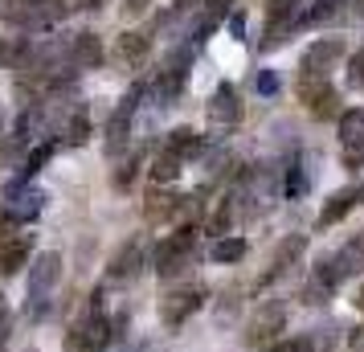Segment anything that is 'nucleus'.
Wrapping results in <instances>:
<instances>
[{
	"instance_id": "27",
	"label": "nucleus",
	"mask_w": 364,
	"mask_h": 352,
	"mask_svg": "<svg viewBox=\"0 0 364 352\" xmlns=\"http://www.w3.org/2000/svg\"><path fill=\"white\" fill-rule=\"evenodd\" d=\"M348 86L352 90H364V46L348 58Z\"/></svg>"
},
{
	"instance_id": "2",
	"label": "nucleus",
	"mask_w": 364,
	"mask_h": 352,
	"mask_svg": "<svg viewBox=\"0 0 364 352\" xmlns=\"http://www.w3.org/2000/svg\"><path fill=\"white\" fill-rule=\"evenodd\" d=\"M58 17H66L62 0H0V21L13 29H25V33H41Z\"/></svg>"
},
{
	"instance_id": "6",
	"label": "nucleus",
	"mask_w": 364,
	"mask_h": 352,
	"mask_svg": "<svg viewBox=\"0 0 364 352\" xmlns=\"http://www.w3.org/2000/svg\"><path fill=\"white\" fill-rule=\"evenodd\" d=\"M307 17V4L303 0H266L262 9V46H279L282 37L299 29Z\"/></svg>"
},
{
	"instance_id": "9",
	"label": "nucleus",
	"mask_w": 364,
	"mask_h": 352,
	"mask_svg": "<svg viewBox=\"0 0 364 352\" xmlns=\"http://www.w3.org/2000/svg\"><path fill=\"white\" fill-rule=\"evenodd\" d=\"M242 115H246V102H242V95H237V86L217 82L213 95H209V102H205L209 127H213V132H233V127L242 123Z\"/></svg>"
},
{
	"instance_id": "11",
	"label": "nucleus",
	"mask_w": 364,
	"mask_h": 352,
	"mask_svg": "<svg viewBox=\"0 0 364 352\" xmlns=\"http://www.w3.org/2000/svg\"><path fill=\"white\" fill-rule=\"evenodd\" d=\"M295 95L307 102V111L315 119H340V95L331 90L328 78H295Z\"/></svg>"
},
{
	"instance_id": "14",
	"label": "nucleus",
	"mask_w": 364,
	"mask_h": 352,
	"mask_svg": "<svg viewBox=\"0 0 364 352\" xmlns=\"http://www.w3.org/2000/svg\"><path fill=\"white\" fill-rule=\"evenodd\" d=\"M303 250H307V238L295 234V238H282L279 246H274V254H270V267H266V274L258 279V291H266L270 283H279L287 270L295 267L299 258H303Z\"/></svg>"
},
{
	"instance_id": "12",
	"label": "nucleus",
	"mask_w": 364,
	"mask_h": 352,
	"mask_svg": "<svg viewBox=\"0 0 364 352\" xmlns=\"http://www.w3.org/2000/svg\"><path fill=\"white\" fill-rule=\"evenodd\" d=\"M188 209H197L193 197H181V193H172L168 185H156L148 193V201H144V218H148V225H164L176 213H188Z\"/></svg>"
},
{
	"instance_id": "29",
	"label": "nucleus",
	"mask_w": 364,
	"mask_h": 352,
	"mask_svg": "<svg viewBox=\"0 0 364 352\" xmlns=\"http://www.w3.org/2000/svg\"><path fill=\"white\" fill-rule=\"evenodd\" d=\"M233 4H237V0H205V17H213L217 25H221V21L233 13Z\"/></svg>"
},
{
	"instance_id": "16",
	"label": "nucleus",
	"mask_w": 364,
	"mask_h": 352,
	"mask_svg": "<svg viewBox=\"0 0 364 352\" xmlns=\"http://www.w3.org/2000/svg\"><path fill=\"white\" fill-rule=\"evenodd\" d=\"M144 267V242L132 238V242H123L115 254H111V262H107V279L111 283H132L135 274Z\"/></svg>"
},
{
	"instance_id": "13",
	"label": "nucleus",
	"mask_w": 364,
	"mask_h": 352,
	"mask_svg": "<svg viewBox=\"0 0 364 352\" xmlns=\"http://www.w3.org/2000/svg\"><path fill=\"white\" fill-rule=\"evenodd\" d=\"M340 123V144H344V164L364 168V107H352L336 119Z\"/></svg>"
},
{
	"instance_id": "20",
	"label": "nucleus",
	"mask_w": 364,
	"mask_h": 352,
	"mask_svg": "<svg viewBox=\"0 0 364 352\" xmlns=\"http://www.w3.org/2000/svg\"><path fill=\"white\" fill-rule=\"evenodd\" d=\"M151 53V37L144 33V29H127V33H119L115 41V58L123 62V66H139L144 58Z\"/></svg>"
},
{
	"instance_id": "30",
	"label": "nucleus",
	"mask_w": 364,
	"mask_h": 352,
	"mask_svg": "<svg viewBox=\"0 0 364 352\" xmlns=\"http://www.w3.org/2000/svg\"><path fill=\"white\" fill-rule=\"evenodd\" d=\"M254 90H258V95H279V78H274V70H258V74H254Z\"/></svg>"
},
{
	"instance_id": "21",
	"label": "nucleus",
	"mask_w": 364,
	"mask_h": 352,
	"mask_svg": "<svg viewBox=\"0 0 364 352\" xmlns=\"http://www.w3.org/2000/svg\"><path fill=\"white\" fill-rule=\"evenodd\" d=\"M164 151H172V156H181V160H193V156H200L205 151V135L193 132V127H172L164 139Z\"/></svg>"
},
{
	"instance_id": "8",
	"label": "nucleus",
	"mask_w": 364,
	"mask_h": 352,
	"mask_svg": "<svg viewBox=\"0 0 364 352\" xmlns=\"http://www.w3.org/2000/svg\"><path fill=\"white\" fill-rule=\"evenodd\" d=\"M205 295H209V291H205L200 283L172 287L164 299H160V319H164V328H184V324L205 307Z\"/></svg>"
},
{
	"instance_id": "22",
	"label": "nucleus",
	"mask_w": 364,
	"mask_h": 352,
	"mask_svg": "<svg viewBox=\"0 0 364 352\" xmlns=\"http://www.w3.org/2000/svg\"><path fill=\"white\" fill-rule=\"evenodd\" d=\"M181 168H184V160L181 156H172V151H156V160H151V181L156 185H172L176 176H181Z\"/></svg>"
},
{
	"instance_id": "3",
	"label": "nucleus",
	"mask_w": 364,
	"mask_h": 352,
	"mask_svg": "<svg viewBox=\"0 0 364 352\" xmlns=\"http://www.w3.org/2000/svg\"><path fill=\"white\" fill-rule=\"evenodd\" d=\"M46 209V193L33 185V181H9L4 193H0V221L4 225H29V221L41 218Z\"/></svg>"
},
{
	"instance_id": "7",
	"label": "nucleus",
	"mask_w": 364,
	"mask_h": 352,
	"mask_svg": "<svg viewBox=\"0 0 364 352\" xmlns=\"http://www.w3.org/2000/svg\"><path fill=\"white\" fill-rule=\"evenodd\" d=\"M282 332H287V303H262L254 319L246 324V348H270V344H279Z\"/></svg>"
},
{
	"instance_id": "37",
	"label": "nucleus",
	"mask_w": 364,
	"mask_h": 352,
	"mask_svg": "<svg viewBox=\"0 0 364 352\" xmlns=\"http://www.w3.org/2000/svg\"><path fill=\"white\" fill-rule=\"evenodd\" d=\"M25 352H37V348H25Z\"/></svg>"
},
{
	"instance_id": "17",
	"label": "nucleus",
	"mask_w": 364,
	"mask_h": 352,
	"mask_svg": "<svg viewBox=\"0 0 364 352\" xmlns=\"http://www.w3.org/2000/svg\"><path fill=\"white\" fill-rule=\"evenodd\" d=\"M66 46H70V66H74V70H99L102 58H107V53H102V41L90 33V29L74 33Z\"/></svg>"
},
{
	"instance_id": "31",
	"label": "nucleus",
	"mask_w": 364,
	"mask_h": 352,
	"mask_svg": "<svg viewBox=\"0 0 364 352\" xmlns=\"http://www.w3.org/2000/svg\"><path fill=\"white\" fill-rule=\"evenodd\" d=\"M9 328H13V316H9L4 295H0V352H4V344H9Z\"/></svg>"
},
{
	"instance_id": "24",
	"label": "nucleus",
	"mask_w": 364,
	"mask_h": 352,
	"mask_svg": "<svg viewBox=\"0 0 364 352\" xmlns=\"http://www.w3.org/2000/svg\"><path fill=\"white\" fill-rule=\"evenodd\" d=\"M62 135H66L70 148H82L86 139H90V115H86V107H74V115H70V123L62 127Z\"/></svg>"
},
{
	"instance_id": "5",
	"label": "nucleus",
	"mask_w": 364,
	"mask_h": 352,
	"mask_svg": "<svg viewBox=\"0 0 364 352\" xmlns=\"http://www.w3.org/2000/svg\"><path fill=\"white\" fill-rule=\"evenodd\" d=\"M197 254V230L193 225H181L176 234H168L160 246H156V274L160 279H176Z\"/></svg>"
},
{
	"instance_id": "15",
	"label": "nucleus",
	"mask_w": 364,
	"mask_h": 352,
	"mask_svg": "<svg viewBox=\"0 0 364 352\" xmlns=\"http://www.w3.org/2000/svg\"><path fill=\"white\" fill-rule=\"evenodd\" d=\"M29 254H33V234H9V230H0V279H9L21 267H29Z\"/></svg>"
},
{
	"instance_id": "36",
	"label": "nucleus",
	"mask_w": 364,
	"mask_h": 352,
	"mask_svg": "<svg viewBox=\"0 0 364 352\" xmlns=\"http://www.w3.org/2000/svg\"><path fill=\"white\" fill-rule=\"evenodd\" d=\"M356 193H360V205H364V185H356Z\"/></svg>"
},
{
	"instance_id": "34",
	"label": "nucleus",
	"mask_w": 364,
	"mask_h": 352,
	"mask_svg": "<svg viewBox=\"0 0 364 352\" xmlns=\"http://www.w3.org/2000/svg\"><path fill=\"white\" fill-rule=\"evenodd\" d=\"M352 303H356V311H364V287L356 291V299H352Z\"/></svg>"
},
{
	"instance_id": "1",
	"label": "nucleus",
	"mask_w": 364,
	"mask_h": 352,
	"mask_svg": "<svg viewBox=\"0 0 364 352\" xmlns=\"http://www.w3.org/2000/svg\"><path fill=\"white\" fill-rule=\"evenodd\" d=\"M58 283H62V254L41 250L33 262H29V283H25V316L33 319V324L50 316V303H53Z\"/></svg>"
},
{
	"instance_id": "18",
	"label": "nucleus",
	"mask_w": 364,
	"mask_h": 352,
	"mask_svg": "<svg viewBox=\"0 0 364 352\" xmlns=\"http://www.w3.org/2000/svg\"><path fill=\"white\" fill-rule=\"evenodd\" d=\"M356 205H360V193H356V188H340V193H331L328 205L319 209L315 225H319V230H331V225H336V221H344Z\"/></svg>"
},
{
	"instance_id": "33",
	"label": "nucleus",
	"mask_w": 364,
	"mask_h": 352,
	"mask_svg": "<svg viewBox=\"0 0 364 352\" xmlns=\"http://www.w3.org/2000/svg\"><path fill=\"white\" fill-rule=\"evenodd\" d=\"M230 29H233V37H242V33H246V21L233 17V21H230Z\"/></svg>"
},
{
	"instance_id": "26",
	"label": "nucleus",
	"mask_w": 364,
	"mask_h": 352,
	"mask_svg": "<svg viewBox=\"0 0 364 352\" xmlns=\"http://www.w3.org/2000/svg\"><path fill=\"white\" fill-rule=\"evenodd\" d=\"M139 160H144V156H139V151H132V156H127V160H123V164L115 168V176H111V185H115L119 193H127V188L135 185V176H139Z\"/></svg>"
},
{
	"instance_id": "23",
	"label": "nucleus",
	"mask_w": 364,
	"mask_h": 352,
	"mask_svg": "<svg viewBox=\"0 0 364 352\" xmlns=\"http://www.w3.org/2000/svg\"><path fill=\"white\" fill-rule=\"evenodd\" d=\"M209 258L213 262H242L246 258V238H217L213 246H209Z\"/></svg>"
},
{
	"instance_id": "25",
	"label": "nucleus",
	"mask_w": 364,
	"mask_h": 352,
	"mask_svg": "<svg viewBox=\"0 0 364 352\" xmlns=\"http://www.w3.org/2000/svg\"><path fill=\"white\" fill-rule=\"evenodd\" d=\"M307 185H311L307 164H303V156H295V160H291V168H287V181H282V188H287V197H303V193H307Z\"/></svg>"
},
{
	"instance_id": "4",
	"label": "nucleus",
	"mask_w": 364,
	"mask_h": 352,
	"mask_svg": "<svg viewBox=\"0 0 364 352\" xmlns=\"http://www.w3.org/2000/svg\"><path fill=\"white\" fill-rule=\"evenodd\" d=\"M139 99H144V82H135L132 90L119 99L115 111H111L107 132H102V148H107V156H123V151H127V139H132V119H135V111H139Z\"/></svg>"
},
{
	"instance_id": "19",
	"label": "nucleus",
	"mask_w": 364,
	"mask_h": 352,
	"mask_svg": "<svg viewBox=\"0 0 364 352\" xmlns=\"http://www.w3.org/2000/svg\"><path fill=\"white\" fill-rule=\"evenodd\" d=\"M33 37H0V66L25 74L29 62H33Z\"/></svg>"
},
{
	"instance_id": "10",
	"label": "nucleus",
	"mask_w": 364,
	"mask_h": 352,
	"mask_svg": "<svg viewBox=\"0 0 364 352\" xmlns=\"http://www.w3.org/2000/svg\"><path fill=\"white\" fill-rule=\"evenodd\" d=\"M348 53L344 37H319L311 41L303 58H299V78H328L331 70L340 66V58Z\"/></svg>"
},
{
	"instance_id": "32",
	"label": "nucleus",
	"mask_w": 364,
	"mask_h": 352,
	"mask_svg": "<svg viewBox=\"0 0 364 352\" xmlns=\"http://www.w3.org/2000/svg\"><path fill=\"white\" fill-rule=\"evenodd\" d=\"M148 4H151V0H123V9H127L132 17H139V13H148Z\"/></svg>"
},
{
	"instance_id": "28",
	"label": "nucleus",
	"mask_w": 364,
	"mask_h": 352,
	"mask_svg": "<svg viewBox=\"0 0 364 352\" xmlns=\"http://www.w3.org/2000/svg\"><path fill=\"white\" fill-rule=\"evenodd\" d=\"M315 340L311 336H295V340H279V344H270L266 352H311Z\"/></svg>"
},
{
	"instance_id": "35",
	"label": "nucleus",
	"mask_w": 364,
	"mask_h": 352,
	"mask_svg": "<svg viewBox=\"0 0 364 352\" xmlns=\"http://www.w3.org/2000/svg\"><path fill=\"white\" fill-rule=\"evenodd\" d=\"M119 352H151L148 344H132V348H119Z\"/></svg>"
}]
</instances>
